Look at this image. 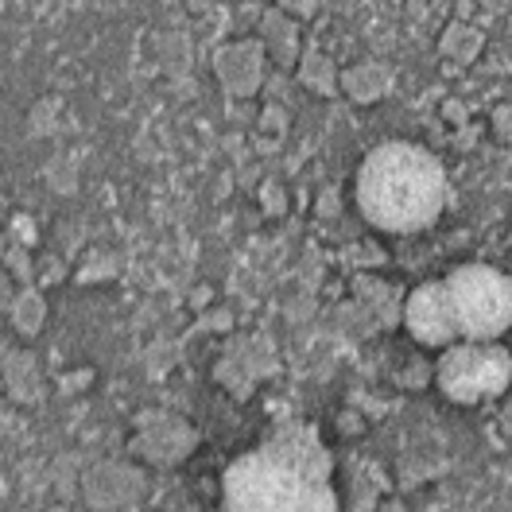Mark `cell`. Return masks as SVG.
<instances>
[{
    "label": "cell",
    "mask_w": 512,
    "mask_h": 512,
    "mask_svg": "<svg viewBox=\"0 0 512 512\" xmlns=\"http://www.w3.org/2000/svg\"><path fill=\"white\" fill-rule=\"evenodd\" d=\"M357 210L381 233H419L447 206V171L408 140L377 144L357 167Z\"/></svg>",
    "instance_id": "obj_1"
},
{
    "label": "cell",
    "mask_w": 512,
    "mask_h": 512,
    "mask_svg": "<svg viewBox=\"0 0 512 512\" xmlns=\"http://www.w3.org/2000/svg\"><path fill=\"white\" fill-rule=\"evenodd\" d=\"M225 512H338L326 474L260 447L225 470Z\"/></svg>",
    "instance_id": "obj_2"
},
{
    "label": "cell",
    "mask_w": 512,
    "mask_h": 512,
    "mask_svg": "<svg viewBox=\"0 0 512 512\" xmlns=\"http://www.w3.org/2000/svg\"><path fill=\"white\" fill-rule=\"evenodd\" d=\"M462 338L497 342L512 330V276L489 264H462L447 276Z\"/></svg>",
    "instance_id": "obj_3"
},
{
    "label": "cell",
    "mask_w": 512,
    "mask_h": 512,
    "mask_svg": "<svg viewBox=\"0 0 512 512\" xmlns=\"http://www.w3.org/2000/svg\"><path fill=\"white\" fill-rule=\"evenodd\" d=\"M435 384L450 404L497 400L512 384V353L497 342H454L435 361Z\"/></svg>",
    "instance_id": "obj_4"
},
{
    "label": "cell",
    "mask_w": 512,
    "mask_h": 512,
    "mask_svg": "<svg viewBox=\"0 0 512 512\" xmlns=\"http://www.w3.org/2000/svg\"><path fill=\"white\" fill-rule=\"evenodd\" d=\"M400 319L408 326V334L416 338L419 346H427V350H447V346H454V342L462 338L454 303H450L447 280H427V284H419V288L404 299Z\"/></svg>",
    "instance_id": "obj_5"
},
{
    "label": "cell",
    "mask_w": 512,
    "mask_h": 512,
    "mask_svg": "<svg viewBox=\"0 0 512 512\" xmlns=\"http://www.w3.org/2000/svg\"><path fill=\"white\" fill-rule=\"evenodd\" d=\"M264 59H268V47L264 39H237V43H225L222 51L214 55V74L222 82V90L237 101L253 97L264 82Z\"/></svg>",
    "instance_id": "obj_6"
},
{
    "label": "cell",
    "mask_w": 512,
    "mask_h": 512,
    "mask_svg": "<svg viewBox=\"0 0 512 512\" xmlns=\"http://www.w3.org/2000/svg\"><path fill=\"white\" fill-rule=\"evenodd\" d=\"M256 32L264 39V47H268V55L276 59V63L291 70V66H299L303 59V39H299V16H291L288 8H264L260 12V20H256Z\"/></svg>",
    "instance_id": "obj_7"
},
{
    "label": "cell",
    "mask_w": 512,
    "mask_h": 512,
    "mask_svg": "<svg viewBox=\"0 0 512 512\" xmlns=\"http://www.w3.org/2000/svg\"><path fill=\"white\" fill-rule=\"evenodd\" d=\"M392 90V70L384 63H353L342 70V94L357 105H373Z\"/></svg>",
    "instance_id": "obj_8"
},
{
    "label": "cell",
    "mask_w": 512,
    "mask_h": 512,
    "mask_svg": "<svg viewBox=\"0 0 512 512\" xmlns=\"http://www.w3.org/2000/svg\"><path fill=\"white\" fill-rule=\"evenodd\" d=\"M295 78L319 97H334L338 90H342V74H338V66H334L330 55H322L319 47L303 51V59H299V66H295Z\"/></svg>",
    "instance_id": "obj_9"
},
{
    "label": "cell",
    "mask_w": 512,
    "mask_h": 512,
    "mask_svg": "<svg viewBox=\"0 0 512 512\" xmlns=\"http://www.w3.org/2000/svg\"><path fill=\"white\" fill-rule=\"evenodd\" d=\"M481 32L478 28H470V24H447L443 28V39H439V55L447 59V63H454V66H470L474 59L481 55Z\"/></svg>",
    "instance_id": "obj_10"
},
{
    "label": "cell",
    "mask_w": 512,
    "mask_h": 512,
    "mask_svg": "<svg viewBox=\"0 0 512 512\" xmlns=\"http://www.w3.org/2000/svg\"><path fill=\"white\" fill-rule=\"evenodd\" d=\"M175 435H191V431H187L179 419H163L160 435H156V439H148V435L136 439V450H140L144 458H152V462H179L187 447H183V443L175 447Z\"/></svg>",
    "instance_id": "obj_11"
},
{
    "label": "cell",
    "mask_w": 512,
    "mask_h": 512,
    "mask_svg": "<svg viewBox=\"0 0 512 512\" xmlns=\"http://www.w3.org/2000/svg\"><path fill=\"white\" fill-rule=\"evenodd\" d=\"M16 326L24 330V334H35L39 330V322H43V299L35 295V291H28L24 299H16Z\"/></svg>",
    "instance_id": "obj_12"
},
{
    "label": "cell",
    "mask_w": 512,
    "mask_h": 512,
    "mask_svg": "<svg viewBox=\"0 0 512 512\" xmlns=\"http://www.w3.org/2000/svg\"><path fill=\"white\" fill-rule=\"evenodd\" d=\"M260 132H268L272 140H280V136L288 132V113H284L280 105H264V113H260Z\"/></svg>",
    "instance_id": "obj_13"
},
{
    "label": "cell",
    "mask_w": 512,
    "mask_h": 512,
    "mask_svg": "<svg viewBox=\"0 0 512 512\" xmlns=\"http://www.w3.org/2000/svg\"><path fill=\"white\" fill-rule=\"evenodd\" d=\"M493 132H497L501 144L512 148V105H497V109H493Z\"/></svg>",
    "instance_id": "obj_14"
},
{
    "label": "cell",
    "mask_w": 512,
    "mask_h": 512,
    "mask_svg": "<svg viewBox=\"0 0 512 512\" xmlns=\"http://www.w3.org/2000/svg\"><path fill=\"white\" fill-rule=\"evenodd\" d=\"M326 0H280V8H288L291 16H315Z\"/></svg>",
    "instance_id": "obj_15"
},
{
    "label": "cell",
    "mask_w": 512,
    "mask_h": 512,
    "mask_svg": "<svg viewBox=\"0 0 512 512\" xmlns=\"http://www.w3.org/2000/svg\"><path fill=\"white\" fill-rule=\"evenodd\" d=\"M264 202H268V210H272V214H280V210H284V198H280V187H276V183H268V187H264Z\"/></svg>",
    "instance_id": "obj_16"
},
{
    "label": "cell",
    "mask_w": 512,
    "mask_h": 512,
    "mask_svg": "<svg viewBox=\"0 0 512 512\" xmlns=\"http://www.w3.org/2000/svg\"><path fill=\"white\" fill-rule=\"evenodd\" d=\"M183 4H187L191 12H210V8H218L222 0H183Z\"/></svg>",
    "instance_id": "obj_17"
},
{
    "label": "cell",
    "mask_w": 512,
    "mask_h": 512,
    "mask_svg": "<svg viewBox=\"0 0 512 512\" xmlns=\"http://www.w3.org/2000/svg\"><path fill=\"white\" fill-rule=\"evenodd\" d=\"M505 431H509V435H512V404H509V408H505Z\"/></svg>",
    "instance_id": "obj_18"
}]
</instances>
